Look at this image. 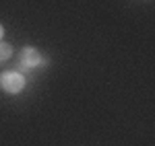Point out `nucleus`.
I'll list each match as a JSON object with an SVG mask.
<instances>
[{"label": "nucleus", "instance_id": "1", "mask_svg": "<svg viewBox=\"0 0 155 146\" xmlns=\"http://www.w3.org/2000/svg\"><path fill=\"white\" fill-rule=\"evenodd\" d=\"M25 86V78L23 74L19 72H2L0 74V89L4 91V93H19V91H23Z\"/></svg>", "mask_w": 155, "mask_h": 146}, {"label": "nucleus", "instance_id": "2", "mask_svg": "<svg viewBox=\"0 0 155 146\" xmlns=\"http://www.w3.org/2000/svg\"><path fill=\"white\" fill-rule=\"evenodd\" d=\"M21 64L23 66H27V68H35V66H39V64H44L46 60H41V56H39V51H37L35 48H25L23 51H21Z\"/></svg>", "mask_w": 155, "mask_h": 146}, {"label": "nucleus", "instance_id": "4", "mask_svg": "<svg viewBox=\"0 0 155 146\" xmlns=\"http://www.w3.org/2000/svg\"><path fill=\"white\" fill-rule=\"evenodd\" d=\"M2 33H4V29H2V25H0V39H2Z\"/></svg>", "mask_w": 155, "mask_h": 146}, {"label": "nucleus", "instance_id": "3", "mask_svg": "<svg viewBox=\"0 0 155 146\" xmlns=\"http://www.w3.org/2000/svg\"><path fill=\"white\" fill-rule=\"evenodd\" d=\"M11 56H12V45L4 43V41H0V62H2V60H8Z\"/></svg>", "mask_w": 155, "mask_h": 146}]
</instances>
